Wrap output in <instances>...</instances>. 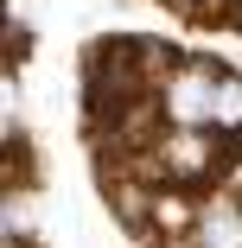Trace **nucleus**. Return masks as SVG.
<instances>
[{"instance_id":"20e7f679","label":"nucleus","mask_w":242,"mask_h":248,"mask_svg":"<svg viewBox=\"0 0 242 248\" xmlns=\"http://www.w3.org/2000/svg\"><path fill=\"white\" fill-rule=\"evenodd\" d=\"M191 229H198V204L178 191H153V204H147V242H191Z\"/></svg>"},{"instance_id":"39448f33","label":"nucleus","mask_w":242,"mask_h":248,"mask_svg":"<svg viewBox=\"0 0 242 248\" xmlns=\"http://www.w3.org/2000/svg\"><path fill=\"white\" fill-rule=\"evenodd\" d=\"M210 134L242 140V77H236V70H223V83H217V115H210Z\"/></svg>"},{"instance_id":"7ed1b4c3","label":"nucleus","mask_w":242,"mask_h":248,"mask_svg":"<svg viewBox=\"0 0 242 248\" xmlns=\"http://www.w3.org/2000/svg\"><path fill=\"white\" fill-rule=\"evenodd\" d=\"M191 248H242V197H236V191H217V197L198 204Z\"/></svg>"},{"instance_id":"f03ea898","label":"nucleus","mask_w":242,"mask_h":248,"mask_svg":"<svg viewBox=\"0 0 242 248\" xmlns=\"http://www.w3.org/2000/svg\"><path fill=\"white\" fill-rule=\"evenodd\" d=\"M217 83H223V64L185 58V64L172 70V83L160 89L166 121H172V127H210V115H217Z\"/></svg>"},{"instance_id":"f257e3e1","label":"nucleus","mask_w":242,"mask_h":248,"mask_svg":"<svg viewBox=\"0 0 242 248\" xmlns=\"http://www.w3.org/2000/svg\"><path fill=\"white\" fill-rule=\"evenodd\" d=\"M160 159H166V172H172V191H185V185L223 178V172H229V146H223V134H210V127H166Z\"/></svg>"}]
</instances>
